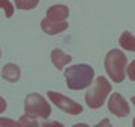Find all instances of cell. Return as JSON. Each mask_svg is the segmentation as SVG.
Here are the masks:
<instances>
[{"label":"cell","instance_id":"cell-21","mask_svg":"<svg viewBox=\"0 0 135 127\" xmlns=\"http://www.w3.org/2000/svg\"><path fill=\"white\" fill-rule=\"evenodd\" d=\"M131 100H132V104H134V106H135V95H134V96H132V98H131Z\"/></svg>","mask_w":135,"mask_h":127},{"label":"cell","instance_id":"cell-6","mask_svg":"<svg viewBox=\"0 0 135 127\" xmlns=\"http://www.w3.org/2000/svg\"><path fill=\"white\" fill-rule=\"evenodd\" d=\"M108 109L112 115H115L118 118H124L129 115V103L126 101V98L121 95V93H112L109 98V101H108Z\"/></svg>","mask_w":135,"mask_h":127},{"label":"cell","instance_id":"cell-14","mask_svg":"<svg viewBox=\"0 0 135 127\" xmlns=\"http://www.w3.org/2000/svg\"><path fill=\"white\" fill-rule=\"evenodd\" d=\"M0 9L5 11V17L6 18H11L14 16V6L9 0H0Z\"/></svg>","mask_w":135,"mask_h":127},{"label":"cell","instance_id":"cell-19","mask_svg":"<svg viewBox=\"0 0 135 127\" xmlns=\"http://www.w3.org/2000/svg\"><path fill=\"white\" fill-rule=\"evenodd\" d=\"M5 110H6V101H5V98L0 96V113H3Z\"/></svg>","mask_w":135,"mask_h":127},{"label":"cell","instance_id":"cell-22","mask_svg":"<svg viewBox=\"0 0 135 127\" xmlns=\"http://www.w3.org/2000/svg\"><path fill=\"white\" fill-rule=\"evenodd\" d=\"M132 126H134V127H135V118H134V121H132Z\"/></svg>","mask_w":135,"mask_h":127},{"label":"cell","instance_id":"cell-23","mask_svg":"<svg viewBox=\"0 0 135 127\" xmlns=\"http://www.w3.org/2000/svg\"><path fill=\"white\" fill-rule=\"evenodd\" d=\"M0 57H2V52H0Z\"/></svg>","mask_w":135,"mask_h":127},{"label":"cell","instance_id":"cell-13","mask_svg":"<svg viewBox=\"0 0 135 127\" xmlns=\"http://www.w3.org/2000/svg\"><path fill=\"white\" fill-rule=\"evenodd\" d=\"M16 2V6L18 9H23V11H28V9H34L37 5H38V0H14Z\"/></svg>","mask_w":135,"mask_h":127},{"label":"cell","instance_id":"cell-5","mask_svg":"<svg viewBox=\"0 0 135 127\" xmlns=\"http://www.w3.org/2000/svg\"><path fill=\"white\" fill-rule=\"evenodd\" d=\"M48 98H49L60 110L66 112L69 115H80V113L83 112V107H81L80 103H75L74 100H71V98H68V96H65V95H61V93H59V92L49 90V92H48Z\"/></svg>","mask_w":135,"mask_h":127},{"label":"cell","instance_id":"cell-15","mask_svg":"<svg viewBox=\"0 0 135 127\" xmlns=\"http://www.w3.org/2000/svg\"><path fill=\"white\" fill-rule=\"evenodd\" d=\"M126 75L129 77V80L135 81V60L134 61H131V64L126 68Z\"/></svg>","mask_w":135,"mask_h":127},{"label":"cell","instance_id":"cell-11","mask_svg":"<svg viewBox=\"0 0 135 127\" xmlns=\"http://www.w3.org/2000/svg\"><path fill=\"white\" fill-rule=\"evenodd\" d=\"M118 43H120V46H121L123 49L135 52V37L131 34L129 31H124V32L121 34L120 40H118Z\"/></svg>","mask_w":135,"mask_h":127},{"label":"cell","instance_id":"cell-7","mask_svg":"<svg viewBox=\"0 0 135 127\" xmlns=\"http://www.w3.org/2000/svg\"><path fill=\"white\" fill-rule=\"evenodd\" d=\"M68 22H52V20H48L45 17L40 23V28H42L43 32H46L48 35H55V34H60L63 31L68 29Z\"/></svg>","mask_w":135,"mask_h":127},{"label":"cell","instance_id":"cell-18","mask_svg":"<svg viewBox=\"0 0 135 127\" xmlns=\"http://www.w3.org/2000/svg\"><path fill=\"white\" fill-rule=\"evenodd\" d=\"M95 127H114V126L110 124V121H109V119H106V118H104V119H101V121H100V123H98V124H97Z\"/></svg>","mask_w":135,"mask_h":127},{"label":"cell","instance_id":"cell-3","mask_svg":"<svg viewBox=\"0 0 135 127\" xmlns=\"http://www.w3.org/2000/svg\"><path fill=\"white\" fill-rule=\"evenodd\" d=\"M110 89H112V86H110L109 81L104 77H98L95 80V83L88 89V92L84 95L88 107H91L94 110L100 109L104 104V100L108 98V95L110 93Z\"/></svg>","mask_w":135,"mask_h":127},{"label":"cell","instance_id":"cell-12","mask_svg":"<svg viewBox=\"0 0 135 127\" xmlns=\"http://www.w3.org/2000/svg\"><path fill=\"white\" fill-rule=\"evenodd\" d=\"M16 127H40V124L35 121V118H31L28 115H23V116L18 118Z\"/></svg>","mask_w":135,"mask_h":127},{"label":"cell","instance_id":"cell-17","mask_svg":"<svg viewBox=\"0 0 135 127\" xmlns=\"http://www.w3.org/2000/svg\"><path fill=\"white\" fill-rule=\"evenodd\" d=\"M40 127H65V124H61L60 121H45Z\"/></svg>","mask_w":135,"mask_h":127},{"label":"cell","instance_id":"cell-16","mask_svg":"<svg viewBox=\"0 0 135 127\" xmlns=\"http://www.w3.org/2000/svg\"><path fill=\"white\" fill-rule=\"evenodd\" d=\"M17 121L11 118H0V127H16Z\"/></svg>","mask_w":135,"mask_h":127},{"label":"cell","instance_id":"cell-4","mask_svg":"<svg viewBox=\"0 0 135 127\" xmlns=\"http://www.w3.org/2000/svg\"><path fill=\"white\" fill-rule=\"evenodd\" d=\"M51 106L40 93H28L25 98V115L31 118H49Z\"/></svg>","mask_w":135,"mask_h":127},{"label":"cell","instance_id":"cell-2","mask_svg":"<svg viewBox=\"0 0 135 127\" xmlns=\"http://www.w3.org/2000/svg\"><path fill=\"white\" fill-rule=\"evenodd\" d=\"M126 68H127V58L124 52L120 49H112L108 52L104 58V69L112 81L121 83L126 78Z\"/></svg>","mask_w":135,"mask_h":127},{"label":"cell","instance_id":"cell-8","mask_svg":"<svg viewBox=\"0 0 135 127\" xmlns=\"http://www.w3.org/2000/svg\"><path fill=\"white\" fill-rule=\"evenodd\" d=\"M68 17H69V8L65 5H54L46 11V18L52 22H66Z\"/></svg>","mask_w":135,"mask_h":127},{"label":"cell","instance_id":"cell-1","mask_svg":"<svg viewBox=\"0 0 135 127\" xmlns=\"http://www.w3.org/2000/svg\"><path fill=\"white\" fill-rule=\"evenodd\" d=\"M65 78L71 90H81L92 84L94 69L89 64H74L65 70Z\"/></svg>","mask_w":135,"mask_h":127},{"label":"cell","instance_id":"cell-20","mask_svg":"<svg viewBox=\"0 0 135 127\" xmlns=\"http://www.w3.org/2000/svg\"><path fill=\"white\" fill-rule=\"evenodd\" d=\"M72 127H89L88 124H74Z\"/></svg>","mask_w":135,"mask_h":127},{"label":"cell","instance_id":"cell-9","mask_svg":"<svg viewBox=\"0 0 135 127\" xmlns=\"http://www.w3.org/2000/svg\"><path fill=\"white\" fill-rule=\"evenodd\" d=\"M51 61H52V64L59 70H63L68 63L72 61V57L69 54H66V52H63L61 49H52V52H51Z\"/></svg>","mask_w":135,"mask_h":127},{"label":"cell","instance_id":"cell-10","mask_svg":"<svg viewBox=\"0 0 135 127\" xmlns=\"http://www.w3.org/2000/svg\"><path fill=\"white\" fill-rule=\"evenodd\" d=\"M2 77H3V80H6L9 83H17L20 80V77H22V70H20V68L17 64L8 63L2 69Z\"/></svg>","mask_w":135,"mask_h":127}]
</instances>
